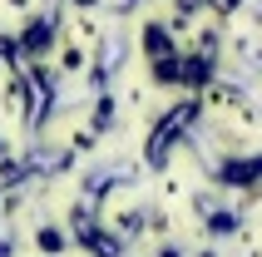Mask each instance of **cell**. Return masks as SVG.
<instances>
[{"label": "cell", "instance_id": "6da1fadb", "mask_svg": "<svg viewBox=\"0 0 262 257\" xmlns=\"http://www.w3.org/2000/svg\"><path fill=\"white\" fill-rule=\"evenodd\" d=\"M198 114H203V104H198V99H183L178 109H168V114L154 124V134H148V143H144V163H148V168H163V163H168V154L183 143V134H188V124Z\"/></svg>", "mask_w": 262, "mask_h": 257}, {"label": "cell", "instance_id": "7a4b0ae2", "mask_svg": "<svg viewBox=\"0 0 262 257\" xmlns=\"http://www.w3.org/2000/svg\"><path fill=\"white\" fill-rule=\"evenodd\" d=\"M213 183L223 188H262V154H237V158H223L213 168Z\"/></svg>", "mask_w": 262, "mask_h": 257}, {"label": "cell", "instance_id": "3957f363", "mask_svg": "<svg viewBox=\"0 0 262 257\" xmlns=\"http://www.w3.org/2000/svg\"><path fill=\"white\" fill-rule=\"evenodd\" d=\"M55 30H59V20H55V15H40L35 25H25V35H20V55H25V59L45 55V50L55 45Z\"/></svg>", "mask_w": 262, "mask_h": 257}, {"label": "cell", "instance_id": "277c9868", "mask_svg": "<svg viewBox=\"0 0 262 257\" xmlns=\"http://www.w3.org/2000/svg\"><path fill=\"white\" fill-rule=\"evenodd\" d=\"M203 228H208V238H233L243 228V213L237 208H203Z\"/></svg>", "mask_w": 262, "mask_h": 257}, {"label": "cell", "instance_id": "5b68a950", "mask_svg": "<svg viewBox=\"0 0 262 257\" xmlns=\"http://www.w3.org/2000/svg\"><path fill=\"white\" fill-rule=\"evenodd\" d=\"M144 55H148V59L178 55V50H173V35H168V25H163V20H148V25H144Z\"/></svg>", "mask_w": 262, "mask_h": 257}, {"label": "cell", "instance_id": "8992f818", "mask_svg": "<svg viewBox=\"0 0 262 257\" xmlns=\"http://www.w3.org/2000/svg\"><path fill=\"white\" fill-rule=\"evenodd\" d=\"M35 247H40L45 257H59L64 247H70V232H64V228H55V223H45V228L35 232Z\"/></svg>", "mask_w": 262, "mask_h": 257}, {"label": "cell", "instance_id": "52a82bcc", "mask_svg": "<svg viewBox=\"0 0 262 257\" xmlns=\"http://www.w3.org/2000/svg\"><path fill=\"white\" fill-rule=\"evenodd\" d=\"M109 124H114V99L99 94V104H94V128H109Z\"/></svg>", "mask_w": 262, "mask_h": 257}, {"label": "cell", "instance_id": "ba28073f", "mask_svg": "<svg viewBox=\"0 0 262 257\" xmlns=\"http://www.w3.org/2000/svg\"><path fill=\"white\" fill-rule=\"evenodd\" d=\"M159 257H188V252H183L178 243H163V247H159Z\"/></svg>", "mask_w": 262, "mask_h": 257}, {"label": "cell", "instance_id": "9c48e42d", "mask_svg": "<svg viewBox=\"0 0 262 257\" xmlns=\"http://www.w3.org/2000/svg\"><path fill=\"white\" fill-rule=\"evenodd\" d=\"M74 5H94V0H74Z\"/></svg>", "mask_w": 262, "mask_h": 257}, {"label": "cell", "instance_id": "30bf717a", "mask_svg": "<svg viewBox=\"0 0 262 257\" xmlns=\"http://www.w3.org/2000/svg\"><path fill=\"white\" fill-rule=\"evenodd\" d=\"M0 154H5V139H0Z\"/></svg>", "mask_w": 262, "mask_h": 257}]
</instances>
